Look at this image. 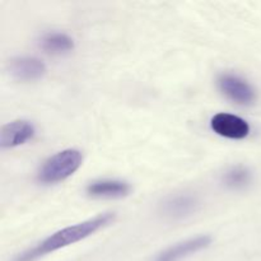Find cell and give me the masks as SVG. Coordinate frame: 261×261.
I'll list each match as a JSON object with an SVG mask.
<instances>
[{
  "label": "cell",
  "instance_id": "1",
  "mask_svg": "<svg viewBox=\"0 0 261 261\" xmlns=\"http://www.w3.org/2000/svg\"><path fill=\"white\" fill-rule=\"evenodd\" d=\"M114 213H102L93 217V218L81 222V223L59 229L58 232L46 237L40 244H37L36 246L28 249L27 251L18 255L14 261H36L40 259V257L45 256V255L58 251V250L64 249V247L70 246V245L76 244V242L92 236V234L98 232L101 228L109 226L111 222H114Z\"/></svg>",
  "mask_w": 261,
  "mask_h": 261
},
{
  "label": "cell",
  "instance_id": "2",
  "mask_svg": "<svg viewBox=\"0 0 261 261\" xmlns=\"http://www.w3.org/2000/svg\"><path fill=\"white\" fill-rule=\"evenodd\" d=\"M83 155L78 149H64L51 155L42 163L37 172V181L45 185H53L66 180L79 170Z\"/></svg>",
  "mask_w": 261,
  "mask_h": 261
},
{
  "label": "cell",
  "instance_id": "3",
  "mask_svg": "<svg viewBox=\"0 0 261 261\" xmlns=\"http://www.w3.org/2000/svg\"><path fill=\"white\" fill-rule=\"evenodd\" d=\"M217 86L224 97L241 106H249L256 99V92L251 84L234 74H221L217 78Z\"/></svg>",
  "mask_w": 261,
  "mask_h": 261
},
{
  "label": "cell",
  "instance_id": "4",
  "mask_svg": "<svg viewBox=\"0 0 261 261\" xmlns=\"http://www.w3.org/2000/svg\"><path fill=\"white\" fill-rule=\"evenodd\" d=\"M211 129L217 135L232 140H242L249 137L251 127L242 117L228 112H219L211 119Z\"/></svg>",
  "mask_w": 261,
  "mask_h": 261
},
{
  "label": "cell",
  "instance_id": "5",
  "mask_svg": "<svg viewBox=\"0 0 261 261\" xmlns=\"http://www.w3.org/2000/svg\"><path fill=\"white\" fill-rule=\"evenodd\" d=\"M199 208V200L195 195L189 193L173 194L167 196L161 204L163 217L173 221L184 219L195 213Z\"/></svg>",
  "mask_w": 261,
  "mask_h": 261
},
{
  "label": "cell",
  "instance_id": "6",
  "mask_svg": "<svg viewBox=\"0 0 261 261\" xmlns=\"http://www.w3.org/2000/svg\"><path fill=\"white\" fill-rule=\"evenodd\" d=\"M9 74L18 82H35L46 74V65L42 60L33 56H18L9 61Z\"/></svg>",
  "mask_w": 261,
  "mask_h": 261
},
{
  "label": "cell",
  "instance_id": "7",
  "mask_svg": "<svg viewBox=\"0 0 261 261\" xmlns=\"http://www.w3.org/2000/svg\"><path fill=\"white\" fill-rule=\"evenodd\" d=\"M212 244L211 236H196L185 241L177 242L168 249L163 250L154 261H181L190 255L206 249Z\"/></svg>",
  "mask_w": 261,
  "mask_h": 261
},
{
  "label": "cell",
  "instance_id": "8",
  "mask_svg": "<svg viewBox=\"0 0 261 261\" xmlns=\"http://www.w3.org/2000/svg\"><path fill=\"white\" fill-rule=\"evenodd\" d=\"M36 129L27 120H14L8 122L0 130L2 148H15L25 144L35 137Z\"/></svg>",
  "mask_w": 261,
  "mask_h": 261
},
{
  "label": "cell",
  "instance_id": "9",
  "mask_svg": "<svg viewBox=\"0 0 261 261\" xmlns=\"http://www.w3.org/2000/svg\"><path fill=\"white\" fill-rule=\"evenodd\" d=\"M130 191L132 188L126 181L111 178L92 181L86 188L88 196L96 199H121L129 195Z\"/></svg>",
  "mask_w": 261,
  "mask_h": 261
},
{
  "label": "cell",
  "instance_id": "10",
  "mask_svg": "<svg viewBox=\"0 0 261 261\" xmlns=\"http://www.w3.org/2000/svg\"><path fill=\"white\" fill-rule=\"evenodd\" d=\"M40 46L46 54L64 55L74 48V41L70 36L63 32H48L42 36Z\"/></svg>",
  "mask_w": 261,
  "mask_h": 261
},
{
  "label": "cell",
  "instance_id": "11",
  "mask_svg": "<svg viewBox=\"0 0 261 261\" xmlns=\"http://www.w3.org/2000/svg\"><path fill=\"white\" fill-rule=\"evenodd\" d=\"M252 180L251 171L242 165L228 168L222 176V182L231 190H241L250 185Z\"/></svg>",
  "mask_w": 261,
  "mask_h": 261
}]
</instances>
